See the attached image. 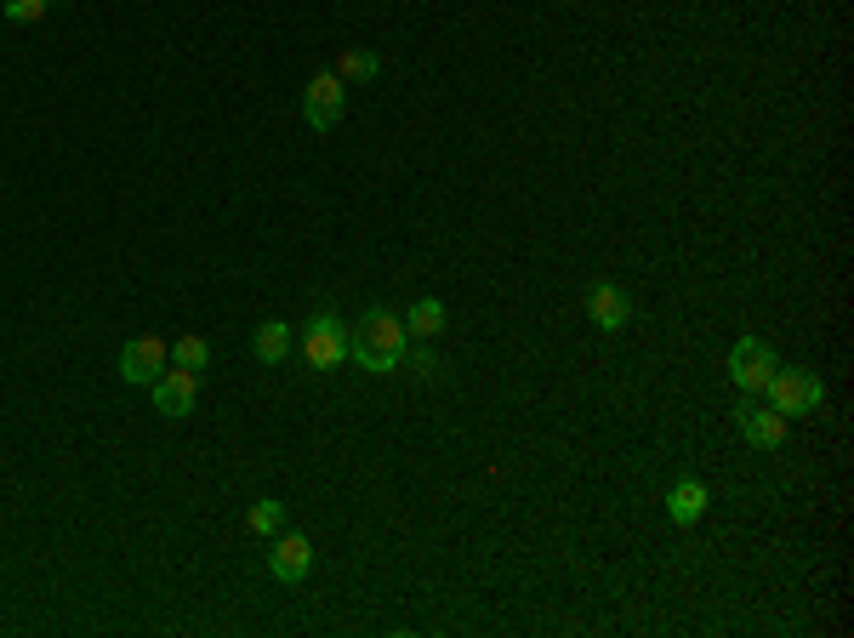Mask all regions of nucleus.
<instances>
[{
	"label": "nucleus",
	"mask_w": 854,
	"mask_h": 638,
	"mask_svg": "<svg viewBox=\"0 0 854 638\" xmlns=\"http://www.w3.org/2000/svg\"><path fill=\"white\" fill-rule=\"evenodd\" d=\"M148 394H155V411L160 416H188L194 405H199V371H183V365H166L160 376H155V387H148Z\"/></svg>",
	"instance_id": "obj_7"
},
{
	"label": "nucleus",
	"mask_w": 854,
	"mask_h": 638,
	"mask_svg": "<svg viewBox=\"0 0 854 638\" xmlns=\"http://www.w3.org/2000/svg\"><path fill=\"white\" fill-rule=\"evenodd\" d=\"M268 570H274V581H285V587L308 581V570H314V542H308V536H296V530L274 536V548H268Z\"/></svg>",
	"instance_id": "obj_8"
},
{
	"label": "nucleus",
	"mask_w": 854,
	"mask_h": 638,
	"mask_svg": "<svg viewBox=\"0 0 854 638\" xmlns=\"http://www.w3.org/2000/svg\"><path fill=\"white\" fill-rule=\"evenodd\" d=\"M342 109H347V80H342L336 69L314 75V80H308V97H303V120H308L314 131H331V126L342 120Z\"/></svg>",
	"instance_id": "obj_5"
},
{
	"label": "nucleus",
	"mask_w": 854,
	"mask_h": 638,
	"mask_svg": "<svg viewBox=\"0 0 854 638\" xmlns=\"http://www.w3.org/2000/svg\"><path fill=\"white\" fill-rule=\"evenodd\" d=\"M587 314H592L598 331H627L632 325V291L616 285V279H598L587 291Z\"/></svg>",
	"instance_id": "obj_9"
},
{
	"label": "nucleus",
	"mask_w": 854,
	"mask_h": 638,
	"mask_svg": "<svg viewBox=\"0 0 854 638\" xmlns=\"http://www.w3.org/2000/svg\"><path fill=\"white\" fill-rule=\"evenodd\" d=\"M667 513H673V524H700V513H707V484H700V479H678L667 490Z\"/></svg>",
	"instance_id": "obj_11"
},
{
	"label": "nucleus",
	"mask_w": 854,
	"mask_h": 638,
	"mask_svg": "<svg viewBox=\"0 0 854 638\" xmlns=\"http://www.w3.org/2000/svg\"><path fill=\"white\" fill-rule=\"evenodd\" d=\"M405 360H411L422 376H439V371H444V360H439V354H428V349H422V354H405Z\"/></svg>",
	"instance_id": "obj_18"
},
{
	"label": "nucleus",
	"mask_w": 854,
	"mask_h": 638,
	"mask_svg": "<svg viewBox=\"0 0 854 638\" xmlns=\"http://www.w3.org/2000/svg\"><path fill=\"white\" fill-rule=\"evenodd\" d=\"M291 342H296V336H291L279 320H263V325H257V336H251V354H257L263 365H279V360L291 354Z\"/></svg>",
	"instance_id": "obj_12"
},
{
	"label": "nucleus",
	"mask_w": 854,
	"mask_h": 638,
	"mask_svg": "<svg viewBox=\"0 0 854 638\" xmlns=\"http://www.w3.org/2000/svg\"><path fill=\"white\" fill-rule=\"evenodd\" d=\"M444 320H450V314H444V303H439V297H422V303L405 314V331H411V336H439V331H444Z\"/></svg>",
	"instance_id": "obj_13"
},
{
	"label": "nucleus",
	"mask_w": 854,
	"mask_h": 638,
	"mask_svg": "<svg viewBox=\"0 0 854 638\" xmlns=\"http://www.w3.org/2000/svg\"><path fill=\"white\" fill-rule=\"evenodd\" d=\"M775 371H781V360H775V349H769L764 336H740L735 349H729V382L740 387L746 400H758Z\"/></svg>",
	"instance_id": "obj_3"
},
{
	"label": "nucleus",
	"mask_w": 854,
	"mask_h": 638,
	"mask_svg": "<svg viewBox=\"0 0 854 638\" xmlns=\"http://www.w3.org/2000/svg\"><path fill=\"white\" fill-rule=\"evenodd\" d=\"M171 365H183V371H206V365H212V342H206V336H194V331L177 336V342H171Z\"/></svg>",
	"instance_id": "obj_14"
},
{
	"label": "nucleus",
	"mask_w": 854,
	"mask_h": 638,
	"mask_svg": "<svg viewBox=\"0 0 854 638\" xmlns=\"http://www.w3.org/2000/svg\"><path fill=\"white\" fill-rule=\"evenodd\" d=\"M303 360H308L314 371H336V365H347V325H342L336 314L308 320V331H303Z\"/></svg>",
	"instance_id": "obj_4"
},
{
	"label": "nucleus",
	"mask_w": 854,
	"mask_h": 638,
	"mask_svg": "<svg viewBox=\"0 0 854 638\" xmlns=\"http://www.w3.org/2000/svg\"><path fill=\"white\" fill-rule=\"evenodd\" d=\"M405 354H411V331L393 308H371L360 320V331H347V360L365 365L371 376H393L405 365Z\"/></svg>",
	"instance_id": "obj_1"
},
{
	"label": "nucleus",
	"mask_w": 854,
	"mask_h": 638,
	"mask_svg": "<svg viewBox=\"0 0 854 638\" xmlns=\"http://www.w3.org/2000/svg\"><path fill=\"white\" fill-rule=\"evenodd\" d=\"M46 7H52V0H0V12H7L12 23H40Z\"/></svg>",
	"instance_id": "obj_17"
},
{
	"label": "nucleus",
	"mask_w": 854,
	"mask_h": 638,
	"mask_svg": "<svg viewBox=\"0 0 854 638\" xmlns=\"http://www.w3.org/2000/svg\"><path fill=\"white\" fill-rule=\"evenodd\" d=\"M166 365H171V349L160 336H131L120 349V382H131V387H155V376Z\"/></svg>",
	"instance_id": "obj_6"
},
{
	"label": "nucleus",
	"mask_w": 854,
	"mask_h": 638,
	"mask_svg": "<svg viewBox=\"0 0 854 638\" xmlns=\"http://www.w3.org/2000/svg\"><path fill=\"white\" fill-rule=\"evenodd\" d=\"M336 75H342V80H376V75H382V58H376V52H342V58H336Z\"/></svg>",
	"instance_id": "obj_16"
},
{
	"label": "nucleus",
	"mask_w": 854,
	"mask_h": 638,
	"mask_svg": "<svg viewBox=\"0 0 854 638\" xmlns=\"http://www.w3.org/2000/svg\"><path fill=\"white\" fill-rule=\"evenodd\" d=\"M279 524H285V502H274V497H263L257 508L245 513V530L251 536H279Z\"/></svg>",
	"instance_id": "obj_15"
},
{
	"label": "nucleus",
	"mask_w": 854,
	"mask_h": 638,
	"mask_svg": "<svg viewBox=\"0 0 854 638\" xmlns=\"http://www.w3.org/2000/svg\"><path fill=\"white\" fill-rule=\"evenodd\" d=\"M764 394H769V400H775V411L792 422V416H815V411L826 405V382H821L815 371H803V365H786V371H775V376H769Z\"/></svg>",
	"instance_id": "obj_2"
},
{
	"label": "nucleus",
	"mask_w": 854,
	"mask_h": 638,
	"mask_svg": "<svg viewBox=\"0 0 854 638\" xmlns=\"http://www.w3.org/2000/svg\"><path fill=\"white\" fill-rule=\"evenodd\" d=\"M735 422H740V439H746V445L752 451H781L786 445V416L781 411H764V405H740L735 411Z\"/></svg>",
	"instance_id": "obj_10"
}]
</instances>
